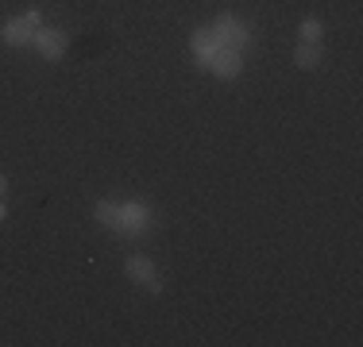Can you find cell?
Returning a JSON list of instances; mask_svg holds the SVG:
<instances>
[{
  "label": "cell",
  "mask_w": 363,
  "mask_h": 347,
  "mask_svg": "<svg viewBox=\"0 0 363 347\" xmlns=\"http://www.w3.org/2000/svg\"><path fill=\"white\" fill-rule=\"evenodd\" d=\"M151 228H155L151 208H143V205H120V228L116 232L124 239H143Z\"/></svg>",
  "instance_id": "6da1fadb"
},
{
  "label": "cell",
  "mask_w": 363,
  "mask_h": 347,
  "mask_svg": "<svg viewBox=\"0 0 363 347\" xmlns=\"http://www.w3.org/2000/svg\"><path fill=\"white\" fill-rule=\"evenodd\" d=\"M39 28H43L39 12H23L20 20H8L4 28H0V39H4L8 47H28V42L35 39Z\"/></svg>",
  "instance_id": "7a4b0ae2"
},
{
  "label": "cell",
  "mask_w": 363,
  "mask_h": 347,
  "mask_svg": "<svg viewBox=\"0 0 363 347\" xmlns=\"http://www.w3.org/2000/svg\"><path fill=\"white\" fill-rule=\"evenodd\" d=\"M124 271L135 285H143L147 293H162V278H159V271H155V263L147 255H128Z\"/></svg>",
  "instance_id": "3957f363"
},
{
  "label": "cell",
  "mask_w": 363,
  "mask_h": 347,
  "mask_svg": "<svg viewBox=\"0 0 363 347\" xmlns=\"http://www.w3.org/2000/svg\"><path fill=\"white\" fill-rule=\"evenodd\" d=\"M213 28H217L220 42L228 50H244L247 42H252V28H247V23H240L236 16H217V23H213Z\"/></svg>",
  "instance_id": "277c9868"
},
{
  "label": "cell",
  "mask_w": 363,
  "mask_h": 347,
  "mask_svg": "<svg viewBox=\"0 0 363 347\" xmlns=\"http://www.w3.org/2000/svg\"><path fill=\"white\" fill-rule=\"evenodd\" d=\"M224 47L220 42V35H217V28H201L194 35V55H197V66L201 69H209V62H213V55Z\"/></svg>",
  "instance_id": "5b68a950"
},
{
  "label": "cell",
  "mask_w": 363,
  "mask_h": 347,
  "mask_svg": "<svg viewBox=\"0 0 363 347\" xmlns=\"http://www.w3.org/2000/svg\"><path fill=\"white\" fill-rule=\"evenodd\" d=\"M35 50L43 58H62V50H66V31H58V28H39L35 31Z\"/></svg>",
  "instance_id": "8992f818"
},
{
  "label": "cell",
  "mask_w": 363,
  "mask_h": 347,
  "mask_svg": "<svg viewBox=\"0 0 363 347\" xmlns=\"http://www.w3.org/2000/svg\"><path fill=\"white\" fill-rule=\"evenodd\" d=\"M209 69H213L217 77H240V69H244V50H228V47H220L217 55H213Z\"/></svg>",
  "instance_id": "52a82bcc"
},
{
  "label": "cell",
  "mask_w": 363,
  "mask_h": 347,
  "mask_svg": "<svg viewBox=\"0 0 363 347\" xmlns=\"http://www.w3.org/2000/svg\"><path fill=\"white\" fill-rule=\"evenodd\" d=\"M294 62H298L301 69H317V66H321V42H298Z\"/></svg>",
  "instance_id": "ba28073f"
},
{
  "label": "cell",
  "mask_w": 363,
  "mask_h": 347,
  "mask_svg": "<svg viewBox=\"0 0 363 347\" xmlns=\"http://www.w3.org/2000/svg\"><path fill=\"white\" fill-rule=\"evenodd\" d=\"M298 35H301V42H321L325 23L317 20V16H306V20H301V28H298Z\"/></svg>",
  "instance_id": "9c48e42d"
},
{
  "label": "cell",
  "mask_w": 363,
  "mask_h": 347,
  "mask_svg": "<svg viewBox=\"0 0 363 347\" xmlns=\"http://www.w3.org/2000/svg\"><path fill=\"white\" fill-rule=\"evenodd\" d=\"M4 193H8V178L0 174V201H4Z\"/></svg>",
  "instance_id": "30bf717a"
},
{
  "label": "cell",
  "mask_w": 363,
  "mask_h": 347,
  "mask_svg": "<svg viewBox=\"0 0 363 347\" xmlns=\"http://www.w3.org/2000/svg\"><path fill=\"white\" fill-rule=\"evenodd\" d=\"M4 216H8V208H4V201H0V220H4Z\"/></svg>",
  "instance_id": "8fae6325"
}]
</instances>
